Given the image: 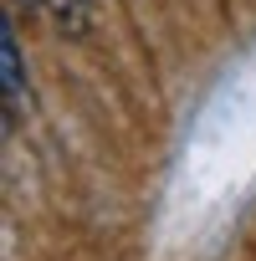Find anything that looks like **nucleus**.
Here are the masks:
<instances>
[{"label": "nucleus", "mask_w": 256, "mask_h": 261, "mask_svg": "<svg viewBox=\"0 0 256 261\" xmlns=\"http://www.w3.org/2000/svg\"><path fill=\"white\" fill-rule=\"evenodd\" d=\"M0 82H6V97H26V72H21V46H16V31L11 21H0Z\"/></svg>", "instance_id": "1"}, {"label": "nucleus", "mask_w": 256, "mask_h": 261, "mask_svg": "<svg viewBox=\"0 0 256 261\" xmlns=\"http://www.w3.org/2000/svg\"><path fill=\"white\" fill-rule=\"evenodd\" d=\"M46 6L57 11V21H62V26H72V31H82V26H87V0H46Z\"/></svg>", "instance_id": "2"}, {"label": "nucleus", "mask_w": 256, "mask_h": 261, "mask_svg": "<svg viewBox=\"0 0 256 261\" xmlns=\"http://www.w3.org/2000/svg\"><path fill=\"white\" fill-rule=\"evenodd\" d=\"M21 6H46V0H21Z\"/></svg>", "instance_id": "3"}]
</instances>
